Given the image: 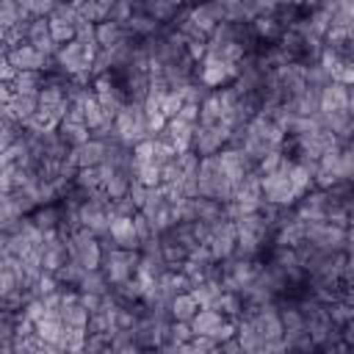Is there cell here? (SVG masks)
<instances>
[{
  "instance_id": "6da1fadb",
  "label": "cell",
  "mask_w": 354,
  "mask_h": 354,
  "mask_svg": "<svg viewBox=\"0 0 354 354\" xmlns=\"http://www.w3.org/2000/svg\"><path fill=\"white\" fill-rule=\"evenodd\" d=\"M232 191H235V188H232L230 177L224 174L218 158H216V155H210V158H199L196 196H202V199H213V202L224 205V202L232 199Z\"/></svg>"
},
{
  "instance_id": "7a4b0ae2",
  "label": "cell",
  "mask_w": 354,
  "mask_h": 354,
  "mask_svg": "<svg viewBox=\"0 0 354 354\" xmlns=\"http://www.w3.org/2000/svg\"><path fill=\"white\" fill-rule=\"evenodd\" d=\"M304 241L315 252H346L351 254V230H343L329 221L304 224Z\"/></svg>"
},
{
  "instance_id": "3957f363",
  "label": "cell",
  "mask_w": 354,
  "mask_h": 354,
  "mask_svg": "<svg viewBox=\"0 0 354 354\" xmlns=\"http://www.w3.org/2000/svg\"><path fill=\"white\" fill-rule=\"evenodd\" d=\"M113 136L119 144L133 147L144 138H149L147 130V111L141 102H127L116 116H113Z\"/></svg>"
},
{
  "instance_id": "277c9868",
  "label": "cell",
  "mask_w": 354,
  "mask_h": 354,
  "mask_svg": "<svg viewBox=\"0 0 354 354\" xmlns=\"http://www.w3.org/2000/svg\"><path fill=\"white\" fill-rule=\"evenodd\" d=\"M238 64L235 61H227V58H221V55H216V53H205V58L196 64V80L202 83V86H207L210 91H216V88H224V86H232L235 83V77H238Z\"/></svg>"
},
{
  "instance_id": "5b68a950",
  "label": "cell",
  "mask_w": 354,
  "mask_h": 354,
  "mask_svg": "<svg viewBox=\"0 0 354 354\" xmlns=\"http://www.w3.org/2000/svg\"><path fill=\"white\" fill-rule=\"evenodd\" d=\"M91 64H94V55L77 39H72L55 50L50 69H55L66 77H83V75H91Z\"/></svg>"
},
{
  "instance_id": "8992f818",
  "label": "cell",
  "mask_w": 354,
  "mask_h": 354,
  "mask_svg": "<svg viewBox=\"0 0 354 354\" xmlns=\"http://www.w3.org/2000/svg\"><path fill=\"white\" fill-rule=\"evenodd\" d=\"M136 266H138V252H124V249H102L100 257V274L105 277V282L111 288L127 282L136 277Z\"/></svg>"
},
{
  "instance_id": "52a82bcc",
  "label": "cell",
  "mask_w": 354,
  "mask_h": 354,
  "mask_svg": "<svg viewBox=\"0 0 354 354\" xmlns=\"http://www.w3.org/2000/svg\"><path fill=\"white\" fill-rule=\"evenodd\" d=\"M194 337H210L216 343H224L235 335V321H227L218 310H207V307H199L196 315L188 321Z\"/></svg>"
},
{
  "instance_id": "ba28073f",
  "label": "cell",
  "mask_w": 354,
  "mask_h": 354,
  "mask_svg": "<svg viewBox=\"0 0 354 354\" xmlns=\"http://www.w3.org/2000/svg\"><path fill=\"white\" fill-rule=\"evenodd\" d=\"M288 163H290V160H285L279 171H271V174L260 177V199H263L266 205L290 207V205L296 202V191H293V185H290V180H288V174H285Z\"/></svg>"
},
{
  "instance_id": "9c48e42d",
  "label": "cell",
  "mask_w": 354,
  "mask_h": 354,
  "mask_svg": "<svg viewBox=\"0 0 354 354\" xmlns=\"http://www.w3.org/2000/svg\"><path fill=\"white\" fill-rule=\"evenodd\" d=\"M66 249H69V257H72L80 268H86V271L100 268L102 246H100V241H97L94 232H88V230L80 227L77 232H72V235L66 238Z\"/></svg>"
},
{
  "instance_id": "30bf717a",
  "label": "cell",
  "mask_w": 354,
  "mask_h": 354,
  "mask_svg": "<svg viewBox=\"0 0 354 354\" xmlns=\"http://www.w3.org/2000/svg\"><path fill=\"white\" fill-rule=\"evenodd\" d=\"M230 141V127L221 124H196L194 136H191V152L196 158H210L218 155Z\"/></svg>"
},
{
  "instance_id": "8fae6325",
  "label": "cell",
  "mask_w": 354,
  "mask_h": 354,
  "mask_svg": "<svg viewBox=\"0 0 354 354\" xmlns=\"http://www.w3.org/2000/svg\"><path fill=\"white\" fill-rule=\"evenodd\" d=\"M205 246H207V252L216 263H224L227 257H232V252H235V224L230 218H221L218 224H213L210 232H207Z\"/></svg>"
},
{
  "instance_id": "7c38bea8",
  "label": "cell",
  "mask_w": 354,
  "mask_h": 354,
  "mask_svg": "<svg viewBox=\"0 0 354 354\" xmlns=\"http://www.w3.org/2000/svg\"><path fill=\"white\" fill-rule=\"evenodd\" d=\"M6 61L14 72H50L53 66V58L41 55L39 50H33L30 44H19V47H11L6 53Z\"/></svg>"
},
{
  "instance_id": "4fadbf2b",
  "label": "cell",
  "mask_w": 354,
  "mask_h": 354,
  "mask_svg": "<svg viewBox=\"0 0 354 354\" xmlns=\"http://www.w3.org/2000/svg\"><path fill=\"white\" fill-rule=\"evenodd\" d=\"M293 216L304 224H313V221H326V194L321 188H313L307 194H301L296 202H293Z\"/></svg>"
},
{
  "instance_id": "5bb4252c",
  "label": "cell",
  "mask_w": 354,
  "mask_h": 354,
  "mask_svg": "<svg viewBox=\"0 0 354 354\" xmlns=\"http://www.w3.org/2000/svg\"><path fill=\"white\" fill-rule=\"evenodd\" d=\"M354 108V94L348 86L340 83H329L326 88L318 91V111L321 113H340V111H351Z\"/></svg>"
},
{
  "instance_id": "9a60e30c",
  "label": "cell",
  "mask_w": 354,
  "mask_h": 354,
  "mask_svg": "<svg viewBox=\"0 0 354 354\" xmlns=\"http://www.w3.org/2000/svg\"><path fill=\"white\" fill-rule=\"evenodd\" d=\"M218 163H221V169H224V174L230 177V183H232V188L249 174V171H254L252 169V163L246 160V155L241 152V149H235V147H224L218 155Z\"/></svg>"
},
{
  "instance_id": "2e32d148",
  "label": "cell",
  "mask_w": 354,
  "mask_h": 354,
  "mask_svg": "<svg viewBox=\"0 0 354 354\" xmlns=\"http://www.w3.org/2000/svg\"><path fill=\"white\" fill-rule=\"evenodd\" d=\"M108 235L113 241L116 249H124V252H138L141 241L136 235V227H133V216H119V218H111L108 224Z\"/></svg>"
},
{
  "instance_id": "e0dca14e",
  "label": "cell",
  "mask_w": 354,
  "mask_h": 354,
  "mask_svg": "<svg viewBox=\"0 0 354 354\" xmlns=\"http://www.w3.org/2000/svg\"><path fill=\"white\" fill-rule=\"evenodd\" d=\"M133 11L147 14L158 25H169L183 11V3H171V0H133Z\"/></svg>"
},
{
  "instance_id": "ac0fdd59",
  "label": "cell",
  "mask_w": 354,
  "mask_h": 354,
  "mask_svg": "<svg viewBox=\"0 0 354 354\" xmlns=\"http://www.w3.org/2000/svg\"><path fill=\"white\" fill-rule=\"evenodd\" d=\"M41 271L47 274H55L61 266L69 263V249H66V241L61 235H50L44 238V246H41Z\"/></svg>"
},
{
  "instance_id": "d6986e66",
  "label": "cell",
  "mask_w": 354,
  "mask_h": 354,
  "mask_svg": "<svg viewBox=\"0 0 354 354\" xmlns=\"http://www.w3.org/2000/svg\"><path fill=\"white\" fill-rule=\"evenodd\" d=\"M249 28H252L254 39L260 41V47L277 44V41L282 39V33H285V25H282L274 14H260V17H254V19L249 22Z\"/></svg>"
},
{
  "instance_id": "ffe728a7",
  "label": "cell",
  "mask_w": 354,
  "mask_h": 354,
  "mask_svg": "<svg viewBox=\"0 0 354 354\" xmlns=\"http://www.w3.org/2000/svg\"><path fill=\"white\" fill-rule=\"evenodd\" d=\"M25 44H30L33 50H39V53H41V55H47V58H53V55H55V50H58V44H55V41H53V36H50L47 19H30V22H28Z\"/></svg>"
},
{
  "instance_id": "44dd1931",
  "label": "cell",
  "mask_w": 354,
  "mask_h": 354,
  "mask_svg": "<svg viewBox=\"0 0 354 354\" xmlns=\"http://www.w3.org/2000/svg\"><path fill=\"white\" fill-rule=\"evenodd\" d=\"M69 155H72V160H75L77 169H100V163H102V158H105V141L91 138V141H86L83 147L69 149Z\"/></svg>"
},
{
  "instance_id": "7402d4cb",
  "label": "cell",
  "mask_w": 354,
  "mask_h": 354,
  "mask_svg": "<svg viewBox=\"0 0 354 354\" xmlns=\"http://www.w3.org/2000/svg\"><path fill=\"white\" fill-rule=\"evenodd\" d=\"M94 36H97V47L100 50H116L119 44H124L130 39L124 25H116V22H108V19L94 25Z\"/></svg>"
},
{
  "instance_id": "603a6c76",
  "label": "cell",
  "mask_w": 354,
  "mask_h": 354,
  "mask_svg": "<svg viewBox=\"0 0 354 354\" xmlns=\"http://www.w3.org/2000/svg\"><path fill=\"white\" fill-rule=\"evenodd\" d=\"M30 224L44 235V238H50V235H58V221H61V210H58V202H53V205H41V207H36L30 216Z\"/></svg>"
},
{
  "instance_id": "cb8c5ba5",
  "label": "cell",
  "mask_w": 354,
  "mask_h": 354,
  "mask_svg": "<svg viewBox=\"0 0 354 354\" xmlns=\"http://www.w3.org/2000/svg\"><path fill=\"white\" fill-rule=\"evenodd\" d=\"M36 111H39V100H36V97L14 94L11 102H8V108H6V116H8L11 122H17L19 127H25V124L36 116Z\"/></svg>"
},
{
  "instance_id": "d4e9b609",
  "label": "cell",
  "mask_w": 354,
  "mask_h": 354,
  "mask_svg": "<svg viewBox=\"0 0 354 354\" xmlns=\"http://www.w3.org/2000/svg\"><path fill=\"white\" fill-rule=\"evenodd\" d=\"M55 133H58V138H61V144H64L66 149H77V147H83L86 141H91L88 127L80 124V122H69V119H61L58 127H55Z\"/></svg>"
},
{
  "instance_id": "484cf974",
  "label": "cell",
  "mask_w": 354,
  "mask_h": 354,
  "mask_svg": "<svg viewBox=\"0 0 354 354\" xmlns=\"http://www.w3.org/2000/svg\"><path fill=\"white\" fill-rule=\"evenodd\" d=\"M44 86V72H17L11 80L14 94H25V97H39Z\"/></svg>"
},
{
  "instance_id": "4316f807",
  "label": "cell",
  "mask_w": 354,
  "mask_h": 354,
  "mask_svg": "<svg viewBox=\"0 0 354 354\" xmlns=\"http://www.w3.org/2000/svg\"><path fill=\"white\" fill-rule=\"evenodd\" d=\"M196 310H199V304L194 301L191 290H188V293H177V296L169 301V318H171V321L188 324V321L196 315Z\"/></svg>"
},
{
  "instance_id": "83f0119b",
  "label": "cell",
  "mask_w": 354,
  "mask_h": 354,
  "mask_svg": "<svg viewBox=\"0 0 354 354\" xmlns=\"http://www.w3.org/2000/svg\"><path fill=\"white\" fill-rule=\"evenodd\" d=\"M224 122V105L218 100V91H210L199 102V124H221Z\"/></svg>"
},
{
  "instance_id": "f1b7e54d",
  "label": "cell",
  "mask_w": 354,
  "mask_h": 354,
  "mask_svg": "<svg viewBox=\"0 0 354 354\" xmlns=\"http://www.w3.org/2000/svg\"><path fill=\"white\" fill-rule=\"evenodd\" d=\"M75 290L77 293H88V296H105V293H111V285L105 282V277L100 274V268H94V271H86L80 277V282H77Z\"/></svg>"
},
{
  "instance_id": "f546056e",
  "label": "cell",
  "mask_w": 354,
  "mask_h": 354,
  "mask_svg": "<svg viewBox=\"0 0 354 354\" xmlns=\"http://www.w3.org/2000/svg\"><path fill=\"white\" fill-rule=\"evenodd\" d=\"M25 19H30V17L22 11V3H17V0H0V28H6V33L11 28H17L19 22H25Z\"/></svg>"
},
{
  "instance_id": "4dcf8cb0",
  "label": "cell",
  "mask_w": 354,
  "mask_h": 354,
  "mask_svg": "<svg viewBox=\"0 0 354 354\" xmlns=\"http://www.w3.org/2000/svg\"><path fill=\"white\" fill-rule=\"evenodd\" d=\"M329 28H348V30H354V3H348V0L332 3Z\"/></svg>"
},
{
  "instance_id": "1f68e13d",
  "label": "cell",
  "mask_w": 354,
  "mask_h": 354,
  "mask_svg": "<svg viewBox=\"0 0 354 354\" xmlns=\"http://www.w3.org/2000/svg\"><path fill=\"white\" fill-rule=\"evenodd\" d=\"M14 354H61V351L41 343L36 335H25V337H14Z\"/></svg>"
},
{
  "instance_id": "d6a6232c",
  "label": "cell",
  "mask_w": 354,
  "mask_h": 354,
  "mask_svg": "<svg viewBox=\"0 0 354 354\" xmlns=\"http://www.w3.org/2000/svg\"><path fill=\"white\" fill-rule=\"evenodd\" d=\"M326 313H329V321H332L335 326H346V324H351V318H354V304L337 299V301L326 304Z\"/></svg>"
},
{
  "instance_id": "836d02e7",
  "label": "cell",
  "mask_w": 354,
  "mask_h": 354,
  "mask_svg": "<svg viewBox=\"0 0 354 354\" xmlns=\"http://www.w3.org/2000/svg\"><path fill=\"white\" fill-rule=\"evenodd\" d=\"M133 17V3L130 0H113L111 6H108V22H116V25H127V19ZM102 19V22H105Z\"/></svg>"
},
{
  "instance_id": "e575fe53",
  "label": "cell",
  "mask_w": 354,
  "mask_h": 354,
  "mask_svg": "<svg viewBox=\"0 0 354 354\" xmlns=\"http://www.w3.org/2000/svg\"><path fill=\"white\" fill-rule=\"evenodd\" d=\"M180 105H183V94H180V91H174V88H169V91L163 94V100H160L158 111H160V113H163V119L169 122V119H174V116H177Z\"/></svg>"
},
{
  "instance_id": "d590c367",
  "label": "cell",
  "mask_w": 354,
  "mask_h": 354,
  "mask_svg": "<svg viewBox=\"0 0 354 354\" xmlns=\"http://www.w3.org/2000/svg\"><path fill=\"white\" fill-rule=\"evenodd\" d=\"M177 119H183V122H188V124H199V105L183 102L180 111H177Z\"/></svg>"
},
{
  "instance_id": "8d00e7d4",
  "label": "cell",
  "mask_w": 354,
  "mask_h": 354,
  "mask_svg": "<svg viewBox=\"0 0 354 354\" xmlns=\"http://www.w3.org/2000/svg\"><path fill=\"white\" fill-rule=\"evenodd\" d=\"M127 199L133 202L136 210H141V205H144V199H147V188H144L138 180H133V183H130V191H127Z\"/></svg>"
},
{
  "instance_id": "74e56055",
  "label": "cell",
  "mask_w": 354,
  "mask_h": 354,
  "mask_svg": "<svg viewBox=\"0 0 354 354\" xmlns=\"http://www.w3.org/2000/svg\"><path fill=\"white\" fill-rule=\"evenodd\" d=\"M11 97H14V88H11V83H0V113H6V108H8Z\"/></svg>"
},
{
  "instance_id": "f35d334b",
  "label": "cell",
  "mask_w": 354,
  "mask_h": 354,
  "mask_svg": "<svg viewBox=\"0 0 354 354\" xmlns=\"http://www.w3.org/2000/svg\"><path fill=\"white\" fill-rule=\"evenodd\" d=\"M14 75H17V72L8 66V61H6V58H0V83H11V80H14Z\"/></svg>"
}]
</instances>
